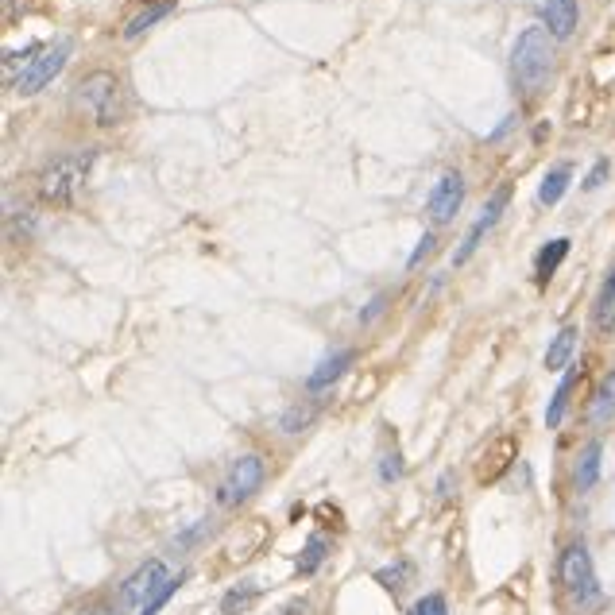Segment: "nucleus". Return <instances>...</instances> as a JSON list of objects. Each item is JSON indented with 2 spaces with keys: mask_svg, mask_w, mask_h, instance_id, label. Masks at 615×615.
Returning <instances> with one entry per match:
<instances>
[{
  "mask_svg": "<svg viewBox=\"0 0 615 615\" xmlns=\"http://www.w3.org/2000/svg\"><path fill=\"white\" fill-rule=\"evenodd\" d=\"M70 51H74V43H70V39H59V43H51V47L39 55V62H35L28 74L16 82V89H20L24 97H35V93H43V89H47L51 82H55V78H59V70L66 66Z\"/></svg>",
  "mask_w": 615,
  "mask_h": 615,
  "instance_id": "obj_8",
  "label": "nucleus"
},
{
  "mask_svg": "<svg viewBox=\"0 0 615 615\" xmlns=\"http://www.w3.org/2000/svg\"><path fill=\"white\" fill-rule=\"evenodd\" d=\"M577 341H581L577 325H561L557 337L550 341V349H546V368H550V372L569 368V360H573V352H577Z\"/></svg>",
  "mask_w": 615,
  "mask_h": 615,
  "instance_id": "obj_19",
  "label": "nucleus"
},
{
  "mask_svg": "<svg viewBox=\"0 0 615 615\" xmlns=\"http://www.w3.org/2000/svg\"><path fill=\"white\" fill-rule=\"evenodd\" d=\"M352 360H356V349H337V352H329L325 360H318V368L306 376V391L310 395H325L333 383L341 380L345 372L352 368Z\"/></svg>",
  "mask_w": 615,
  "mask_h": 615,
  "instance_id": "obj_12",
  "label": "nucleus"
},
{
  "mask_svg": "<svg viewBox=\"0 0 615 615\" xmlns=\"http://www.w3.org/2000/svg\"><path fill=\"white\" fill-rule=\"evenodd\" d=\"M93 159H97L93 151H70V155L51 159L39 171V182H35L39 202L55 205V209H66V205L78 202V194L86 190L89 175H93Z\"/></svg>",
  "mask_w": 615,
  "mask_h": 615,
  "instance_id": "obj_3",
  "label": "nucleus"
},
{
  "mask_svg": "<svg viewBox=\"0 0 615 615\" xmlns=\"http://www.w3.org/2000/svg\"><path fill=\"white\" fill-rule=\"evenodd\" d=\"M592 325H596V333H615V267L604 275V283H600V291H596V302H592Z\"/></svg>",
  "mask_w": 615,
  "mask_h": 615,
  "instance_id": "obj_17",
  "label": "nucleus"
},
{
  "mask_svg": "<svg viewBox=\"0 0 615 615\" xmlns=\"http://www.w3.org/2000/svg\"><path fill=\"white\" fill-rule=\"evenodd\" d=\"M167 577H171V573H167V561H163V557H147L144 565H140V569L120 585L117 604L120 608H144L147 596L163 585Z\"/></svg>",
  "mask_w": 615,
  "mask_h": 615,
  "instance_id": "obj_7",
  "label": "nucleus"
},
{
  "mask_svg": "<svg viewBox=\"0 0 615 615\" xmlns=\"http://www.w3.org/2000/svg\"><path fill=\"white\" fill-rule=\"evenodd\" d=\"M410 573H414V565H410V561H395V565H387V569L376 573V581H380L383 588H391V592H399V588L410 581Z\"/></svg>",
  "mask_w": 615,
  "mask_h": 615,
  "instance_id": "obj_26",
  "label": "nucleus"
},
{
  "mask_svg": "<svg viewBox=\"0 0 615 615\" xmlns=\"http://www.w3.org/2000/svg\"><path fill=\"white\" fill-rule=\"evenodd\" d=\"M569 252H573V240H569V236L546 240V244L534 252V287H550V279L557 275V267L565 264Z\"/></svg>",
  "mask_w": 615,
  "mask_h": 615,
  "instance_id": "obj_13",
  "label": "nucleus"
},
{
  "mask_svg": "<svg viewBox=\"0 0 615 615\" xmlns=\"http://www.w3.org/2000/svg\"><path fill=\"white\" fill-rule=\"evenodd\" d=\"M264 596V588H260V581H240V585H233L225 596H221V615H244L256 608V600Z\"/></svg>",
  "mask_w": 615,
  "mask_h": 615,
  "instance_id": "obj_18",
  "label": "nucleus"
},
{
  "mask_svg": "<svg viewBox=\"0 0 615 615\" xmlns=\"http://www.w3.org/2000/svg\"><path fill=\"white\" fill-rule=\"evenodd\" d=\"M407 615H449V600L441 592H426L407 608Z\"/></svg>",
  "mask_w": 615,
  "mask_h": 615,
  "instance_id": "obj_27",
  "label": "nucleus"
},
{
  "mask_svg": "<svg viewBox=\"0 0 615 615\" xmlns=\"http://www.w3.org/2000/svg\"><path fill=\"white\" fill-rule=\"evenodd\" d=\"M449 492H453V472H445V476H441V480H438V492H434V496H438V499H449Z\"/></svg>",
  "mask_w": 615,
  "mask_h": 615,
  "instance_id": "obj_34",
  "label": "nucleus"
},
{
  "mask_svg": "<svg viewBox=\"0 0 615 615\" xmlns=\"http://www.w3.org/2000/svg\"><path fill=\"white\" fill-rule=\"evenodd\" d=\"M329 557V538L325 534H310L306 550L298 554V577H314L322 569V561Z\"/></svg>",
  "mask_w": 615,
  "mask_h": 615,
  "instance_id": "obj_22",
  "label": "nucleus"
},
{
  "mask_svg": "<svg viewBox=\"0 0 615 615\" xmlns=\"http://www.w3.org/2000/svg\"><path fill=\"white\" fill-rule=\"evenodd\" d=\"M403 469H407V461H403V453H399V449H387V453H380V465H376V472H380V484H399Z\"/></svg>",
  "mask_w": 615,
  "mask_h": 615,
  "instance_id": "obj_25",
  "label": "nucleus"
},
{
  "mask_svg": "<svg viewBox=\"0 0 615 615\" xmlns=\"http://www.w3.org/2000/svg\"><path fill=\"white\" fill-rule=\"evenodd\" d=\"M205 530H209V519H202V523H194V527H190V530H182V534H178L175 542H171V550H178V554H182V550H194L190 542H198V538H202Z\"/></svg>",
  "mask_w": 615,
  "mask_h": 615,
  "instance_id": "obj_30",
  "label": "nucleus"
},
{
  "mask_svg": "<svg viewBox=\"0 0 615 615\" xmlns=\"http://www.w3.org/2000/svg\"><path fill=\"white\" fill-rule=\"evenodd\" d=\"M279 615H310V600H291L279 608Z\"/></svg>",
  "mask_w": 615,
  "mask_h": 615,
  "instance_id": "obj_33",
  "label": "nucleus"
},
{
  "mask_svg": "<svg viewBox=\"0 0 615 615\" xmlns=\"http://www.w3.org/2000/svg\"><path fill=\"white\" fill-rule=\"evenodd\" d=\"M461 202H465V178L457 171H445V175L430 186V198H426V213L434 225H449L457 213H461Z\"/></svg>",
  "mask_w": 615,
  "mask_h": 615,
  "instance_id": "obj_9",
  "label": "nucleus"
},
{
  "mask_svg": "<svg viewBox=\"0 0 615 615\" xmlns=\"http://www.w3.org/2000/svg\"><path fill=\"white\" fill-rule=\"evenodd\" d=\"M12 233H35V213H24V217H16L12 221Z\"/></svg>",
  "mask_w": 615,
  "mask_h": 615,
  "instance_id": "obj_32",
  "label": "nucleus"
},
{
  "mask_svg": "<svg viewBox=\"0 0 615 615\" xmlns=\"http://www.w3.org/2000/svg\"><path fill=\"white\" fill-rule=\"evenodd\" d=\"M507 202H511V182H503L496 194L484 202V209L476 213V221L469 225V233H465V240L457 244V252H453V267H465L476 256V248L484 244V236L496 229V221L503 217V209H507Z\"/></svg>",
  "mask_w": 615,
  "mask_h": 615,
  "instance_id": "obj_6",
  "label": "nucleus"
},
{
  "mask_svg": "<svg viewBox=\"0 0 615 615\" xmlns=\"http://www.w3.org/2000/svg\"><path fill=\"white\" fill-rule=\"evenodd\" d=\"M43 51H47L43 43H28V47H20V51H8V55H4V82H8V86H16L31 66L39 62Z\"/></svg>",
  "mask_w": 615,
  "mask_h": 615,
  "instance_id": "obj_21",
  "label": "nucleus"
},
{
  "mask_svg": "<svg viewBox=\"0 0 615 615\" xmlns=\"http://www.w3.org/2000/svg\"><path fill=\"white\" fill-rule=\"evenodd\" d=\"M74 105H78L97 128H113V124H120V117H124V89H120L117 74L97 70V74L82 78L78 89H74Z\"/></svg>",
  "mask_w": 615,
  "mask_h": 615,
  "instance_id": "obj_4",
  "label": "nucleus"
},
{
  "mask_svg": "<svg viewBox=\"0 0 615 615\" xmlns=\"http://www.w3.org/2000/svg\"><path fill=\"white\" fill-rule=\"evenodd\" d=\"M585 418L592 430H604V426H612L615 422V372H608L604 380L596 383V391H592V399H588Z\"/></svg>",
  "mask_w": 615,
  "mask_h": 615,
  "instance_id": "obj_14",
  "label": "nucleus"
},
{
  "mask_svg": "<svg viewBox=\"0 0 615 615\" xmlns=\"http://www.w3.org/2000/svg\"><path fill=\"white\" fill-rule=\"evenodd\" d=\"M557 588L577 615H600L608 608V596L596 577V561L588 542H569L557 557Z\"/></svg>",
  "mask_w": 615,
  "mask_h": 615,
  "instance_id": "obj_1",
  "label": "nucleus"
},
{
  "mask_svg": "<svg viewBox=\"0 0 615 615\" xmlns=\"http://www.w3.org/2000/svg\"><path fill=\"white\" fill-rule=\"evenodd\" d=\"M314 414H318V410H314V407L298 403V407H287V410H283L275 426H279V434H287V438H298V434H306V430H310Z\"/></svg>",
  "mask_w": 615,
  "mask_h": 615,
  "instance_id": "obj_23",
  "label": "nucleus"
},
{
  "mask_svg": "<svg viewBox=\"0 0 615 615\" xmlns=\"http://www.w3.org/2000/svg\"><path fill=\"white\" fill-rule=\"evenodd\" d=\"M186 577H190L186 569H182V573H175V577H167L163 585H159L155 592H151V596H147V604H144V608H140L136 615H159V612H163V608L171 604V596H175L178 588L186 585Z\"/></svg>",
  "mask_w": 615,
  "mask_h": 615,
  "instance_id": "obj_24",
  "label": "nucleus"
},
{
  "mask_svg": "<svg viewBox=\"0 0 615 615\" xmlns=\"http://www.w3.org/2000/svg\"><path fill=\"white\" fill-rule=\"evenodd\" d=\"M554 78V35L534 24L515 35L511 47V82L523 97H538Z\"/></svg>",
  "mask_w": 615,
  "mask_h": 615,
  "instance_id": "obj_2",
  "label": "nucleus"
},
{
  "mask_svg": "<svg viewBox=\"0 0 615 615\" xmlns=\"http://www.w3.org/2000/svg\"><path fill=\"white\" fill-rule=\"evenodd\" d=\"M383 306H387V294H376V298H372V306H364V310H360V325H372V322H376Z\"/></svg>",
  "mask_w": 615,
  "mask_h": 615,
  "instance_id": "obj_31",
  "label": "nucleus"
},
{
  "mask_svg": "<svg viewBox=\"0 0 615 615\" xmlns=\"http://www.w3.org/2000/svg\"><path fill=\"white\" fill-rule=\"evenodd\" d=\"M171 12H175V0H151V4H144V8H140L128 24H124V31H120V35H124V43H136V39L147 35L155 24H163Z\"/></svg>",
  "mask_w": 615,
  "mask_h": 615,
  "instance_id": "obj_15",
  "label": "nucleus"
},
{
  "mask_svg": "<svg viewBox=\"0 0 615 615\" xmlns=\"http://www.w3.org/2000/svg\"><path fill=\"white\" fill-rule=\"evenodd\" d=\"M581 24V0H542V28L554 35V43L573 39Z\"/></svg>",
  "mask_w": 615,
  "mask_h": 615,
  "instance_id": "obj_11",
  "label": "nucleus"
},
{
  "mask_svg": "<svg viewBox=\"0 0 615 615\" xmlns=\"http://www.w3.org/2000/svg\"><path fill=\"white\" fill-rule=\"evenodd\" d=\"M608 175H612V163H608V159H596V163H592V171L585 175V194H592L596 186H604Z\"/></svg>",
  "mask_w": 615,
  "mask_h": 615,
  "instance_id": "obj_29",
  "label": "nucleus"
},
{
  "mask_svg": "<svg viewBox=\"0 0 615 615\" xmlns=\"http://www.w3.org/2000/svg\"><path fill=\"white\" fill-rule=\"evenodd\" d=\"M600 472H604V441L592 438L577 449L573 457V469H569V484L577 496H588L596 484H600Z\"/></svg>",
  "mask_w": 615,
  "mask_h": 615,
  "instance_id": "obj_10",
  "label": "nucleus"
},
{
  "mask_svg": "<svg viewBox=\"0 0 615 615\" xmlns=\"http://www.w3.org/2000/svg\"><path fill=\"white\" fill-rule=\"evenodd\" d=\"M569 182H573V163H557V167H550L546 178H542V186H538V205H557L565 198Z\"/></svg>",
  "mask_w": 615,
  "mask_h": 615,
  "instance_id": "obj_20",
  "label": "nucleus"
},
{
  "mask_svg": "<svg viewBox=\"0 0 615 615\" xmlns=\"http://www.w3.org/2000/svg\"><path fill=\"white\" fill-rule=\"evenodd\" d=\"M267 480V465L260 453H240L229 472H225V480H221V488H217V503L221 507H240L244 499H252L260 488H264Z\"/></svg>",
  "mask_w": 615,
  "mask_h": 615,
  "instance_id": "obj_5",
  "label": "nucleus"
},
{
  "mask_svg": "<svg viewBox=\"0 0 615 615\" xmlns=\"http://www.w3.org/2000/svg\"><path fill=\"white\" fill-rule=\"evenodd\" d=\"M434 248H438V236L434 233L418 236V244H414V252H410V260H407V271H418V267L426 264V256H434Z\"/></svg>",
  "mask_w": 615,
  "mask_h": 615,
  "instance_id": "obj_28",
  "label": "nucleus"
},
{
  "mask_svg": "<svg viewBox=\"0 0 615 615\" xmlns=\"http://www.w3.org/2000/svg\"><path fill=\"white\" fill-rule=\"evenodd\" d=\"M577 383H581V368L573 364V368H565V376L557 383L554 399H550V407H546V426L557 430L561 422H565V414H569V403H573V391H577Z\"/></svg>",
  "mask_w": 615,
  "mask_h": 615,
  "instance_id": "obj_16",
  "label": "nucleus"
}]
</instances>
